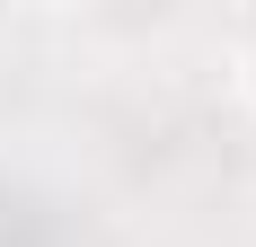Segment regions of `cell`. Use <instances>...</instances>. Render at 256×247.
<instances>
[{"instance_id": "6da1fadb", "label": "cell", "mask_w": 256, "mask_h": 247, "mask_svg": "<svg viewBox=\"0 0 256 247\" xmlns=\"http://www.w3.org/2000/svg\"><path fill=\"white\" fill-rule=\"evenodd\" d=\"M230 88H238V106L256 115V26L238 36V53H230Z\"/></svg>"}]
</instances>
